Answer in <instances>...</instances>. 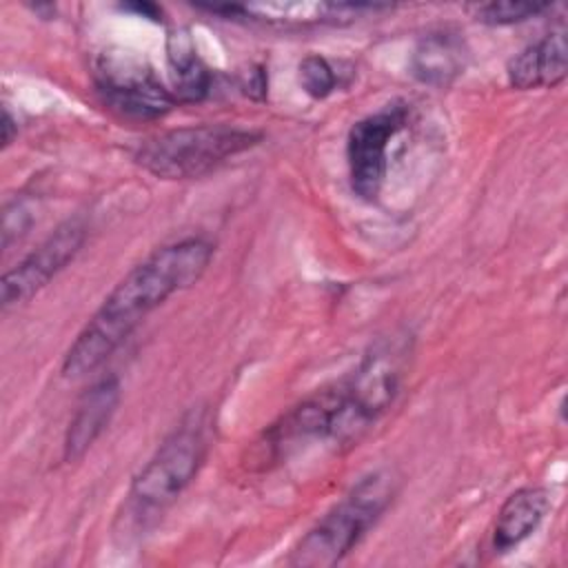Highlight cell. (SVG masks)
Listing matches in <instances>:
<instances>
[{"mask_svg":"<svg viewBox=\"0 0 568 568\" xmlns=\"http://www.w3.org/2000/svg\"><path fill=\"white\" fill-rule=\"evenodd\" d=\"M93 75L102 102L126 120H158L178 104L146 60L133 51L109 49L100 53Z\"/></svg>","mask_w":568,"mask_h":568,"instance_id":"cell-6","label":"cell"},{"mask_svg":"<svg viewBox=\"0 0 568 568\" xmlns=\"http://www.w3.org/2000/svg\"><path fill=\"white\" fill-rule=\"evenodd\" d=\"M386 4H362V2H322V0H262L237 4L235 18H251L268 24L284 27H304V24H324L359 18L366 11H382Z\"/></svg>","mask_w":568,"mask_h":568,"instance_id":"cell-10","label":"cell"},{"mask_svg":"<svg viewBox=\"0 0 568 568\" xmlns=\"http://www.w3.org/2000/svg\"><path fill=\"white\" fill-rule=\"evenodd\" d=\"M209 450V422L204 408H193L162 439L153 457L131 481L129 499L138 513L162 510L195 479Z\"/></svg>","mask_w":568,"mask_h":568,"instance_id":"cell-5","label":"cell"},{"mask_svg":"<svg viewBox=\"0 0 568 568\" xmlns=\"http://www.w3.org/2000/svg\"><path fill=\"white\" fill-rule=\"evenodd\" d=\"M297 80L304 93L313 100H324L339 87V75L335 73L333 64L317 53H311L300 62Z\"/></svg>","mask_w":568,"mask_h":568,"instance_id":"cell-16","label":"cell"},{"mask_svg":"<svg viewBox=\"0 0 568 568\" xmlns=\"http://www.w3.org/2000/svg\"><path fill=\"white\" fill-rule=\"evenodd\" d=\"M16 133H18V124H16L13 115L9 113V109H4L2 111V149H7L13 142Z\"/></svg>","mask_w":568,"mask_h":568,"instance_id":"cell-19","label":"cell"},{"mask_svg":"<svg viewBox=\"0 0 568 568\" xmlns=\"http://www.w3.org/2000/svg\"><path fill=\"white\" fill-rule=\"evenodd\" d=\"M120 379L115 375L98 379L89 390L80 397L75 413L67 426L62 457L73 464L87 455V450L95 444V439L104 433L111 417L120 404Z\"/></svg>","mask_w":568,"mask_h":568,"instance_id":"cell-9","label":"cell"},{"mask_svg":"<svg viewBox=\"0 0 568 568\" xmlns=\"http://www.w3.org/2000/svg\"><path fill=\"white\" fill-rule=\"evenodd\" d=\"M550 510V495L539 486H526L515 490L501 504L493 532L490 548L495 555L510 552L521 541H526L544 521Z\"/></svg>","mask_w":568,"mask_h":568,"instance_id":"cell-12","label":"cell"},{"mask_svg":"<svg viewBox=\"0 0 568 568\" xmlns=\"http://www.w3.org/2000/svg\"><path fill=\"white\" fill-rule=\"evenodd\" d=\"M548 2H519V0H501V2H484L470 7L473 18L477 22L490 24V27H504V24H517L526 22L530 18L541 16L548 11Z\"/></svg>","mask_w":568,"mask_h":568,"instance_id":"cell-15","label":"cell"},{"mask_svg":"<svg viewBox=\"0 0 568 568\" xmlns=\"http://www.w3.org/2000/svg\"><path fill=\"white\" fill-rule=\"evenodd\" d=\"M468 67V47L455 31L422 36L410 53V73L428 87H450Z\"/></svg>","mask_w":568,"mask_h":568,"instance_id":"cell-13","label":"cell"},{"mask_svg":"<svg viewBox=\"0 0 568 568\" xmlns=\"http://www.w3.org/2000/svg\"><path fill=\"white\" fill-rule=\"evenodd\" d=\"M240 89L246 98L255 102H264L268 95V75L262 64H253L248 71L242 73L240 78Z\"/></svg>","mask_w":568,"mask_h":568,"instance_id":"cell-18","label":"cell"},{"mask_svg":"<svg viewBox=\"0 0 568 568\" xmlns=\"http://www.w3.org/2000/svg\"><path fill=\"white\" fill-rule=\"evenodd\" d=\"M406 355V339L386 337L364 355L348 379L339 382V402L328 433L331 442L337 446L355 444L390 408L402 384Z\"/></svg>","mask_w":568,"mask_h":568,"instance_id":"cell-3","label":"cell"},{"mask_svg":"<svg viewBox=\"0 0 568 568\" xmlns=\"http://www.w3.org/2000/svg\"><path fill=\"white\" fill-rule=\"evenodd\" d=\"M166 53H169L175 102L193 104L209 98L213 89V73L197 55L186 31H178L169 38Z\"/></svg>","mask_w":568,"mask_h":568,"instance_id":"cell-14","label":"cell"},{"mask_svg":"<svg viewBox=\"0 0 568 568\" xmlns=\"http://www.w3.org/2000/svg\"><path fill=\"white\" fill-rule=\"evenodd\" d=\"M568 73V47L566 33L550 31L541 40L524 47L506 64L508 84L519 91L552 89L566 80Z\"/></svg>","mask_w":568,"mask_h":568,"instance_id":"cell-11","label":"cell"},{"mask_svg":"<svg viewBox=\"0 0 568 568\" xmlns=\"http://www.w3.org/2000/svg\"><path fill=\"white\" fill-rule=\"evenodd\" d=\"M124 9H131L144 18H151V20H160L162 18V9L151 4V2H133V4H126Z\"/></svg>","mask_w":568,"mask_h":568,"instance_id":"cell-20","label":"cell"},{"mask_svg":"<svg viewBox=\"0 0 568 568\" xmlns=\"http://www.w3.org/2000/svg\"><path fill=\"white\" fill-rule=\"evenodd\" d=\"M393 495L395 477L388 470H375L362 477L348 495L295 544L288 564L297 568H328L339 564L379 519Z\"/></svg>","mask_w":568,"mask_h":568,"instance_id":"cell-2","label":"cell"},{"mask_svg":"<svg viewBox=\"0 0 568 568\" xmlns=\"http://www.w3.org/2000/svg\"><path fill=\"white\" fill-rule=\"evenodd\" d=\"M31 224V213L22 202H13L4 209L2 220V246L7 248L13 237H20Z\"/></svg>","mask_w":568,"mask_h":568,"instance_id":"cell-17","label":"cell"},{"mask_svg":"<svg viewBox=\"0 0 568 568\" xmlns=\"http://www.w3.org/2000/svg\"><path fill=\"white\" fill-rule=\"evenodd\" d=\"M213 257V244L184 237L155 248L135 264L104 297L95 315L131 335L135 326L171 295L193 286Z\"/></svg>","mask_w":568,"mask_h":568,"instance_id":"cell-1","label":"cell"},{"mask_svg":"<svg viewBox=\"0 0 568 568\" xmlns=\"http://www.w3.org/2000/svg\"><path fill=\"white\" fill-rule=\"evenodd\" d=\"M260 140V131L229 124L180 126L142 142L135 162L162 180H193L253 149Z\"/></svg>","mask_w":568,"mask_h":568,"instance_id":"cell-4","label":"cell"},{"mask_svg":"<svg viewBox=\"0 0 568 568\" xmlns=\"http://www.w3.org/2000/svg\"><path fill=\"white\" fill-rule=\"evenodd\" d=\"M406 124V106L388 104L386 109L357 120L346 138V160L351 189L366 202H373L386 180L388 144Z\"/></svg>","mask_w":568,"mask_h":568,"instance_id":"cell-7","label":"cell"},{"mask_svg":"<svg viewBox=\"0 0 568 568\" xmlns=\"http://www.w3.org/2000/svg\"><path fill=\"white\" fill-rule=\"evenodd\" d=\"M87 224L80 217L62 222L47 240L2 275L0 304L2 311L18 306L40 293L82 248Z\"/></svg>","mask_w":568,"mask_h":568,"instance_id":"cell-8","label":"cell"}]
</instances>
